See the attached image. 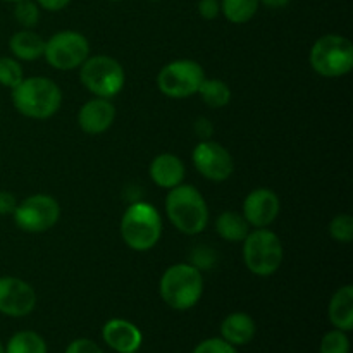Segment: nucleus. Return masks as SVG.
I'll use <instances>...</instances> for the list:
<instances>
[{
    "label": "nucleus",
    "instance_id": "nucleus-25",
    "mask_svg": "<svg viewBox=\"0 0 353 353\" xmlns=\"http://www.w3.org/2000/svg\"><path fill=\"white\" fill-rule=\"evenodd\" d=\"M14 17L21 26L31 30L40 21V7L33 0H17L14 7Z\"/></svg>",
    "mask_w": 353,
    "mask_h": 353
},
{
    "label": "nucleus",
    "instance_id": "nucleus-12",
    "mask_svg": "<svg viewBox=\"0 0 353 353\" xmlns=\"http://www.w3.org/2000/svg\"><path fill=\"white\" fill-rule=\"evenodd\" d=\"M37 307V292L30 283L12 276L0 278V314L9 317L30 316Z\"/></svg>",
    "mask_w": 353,
    "mask_h": 353
},
{
    "label": "nucleus",
    "instance_id": "nucleus-32",
    "mask_svg": "<svg viewBox=\"0 0 353 353\" xmlns=\"http://www.w3.org/2000/svg\"><path fill=\"white\" fill-rule=\"evenodd\" d=\"M212 131H214V126L210 124L209 119H205V117H199L195 123V133L199 134L202 140H209L210 137H212Z\"/></svg>",
    "mask_w": 353,
    "mask_h": 353
},
{
    "label": "nucleus",
    "instance_id": "nucleus-27",
    "mask_svg": "<svg viewBox=\"0 0 353 353\" xmlns=\"http://www.w3.org/2000/svg\"><path fill=\"white\" fill-rule=\"evenodd\" d=\"M321 353H348L350 352V340L347 333L340 330H333L326 333L321 340Z\"/></svg>",
    "mask_w": 353,
    "mask_h": 353
},
{
    "label": "nucleus",
    "instance_id": "nucleus-15",
    "mask_svg": "<svg viewBox=\"0 0 353 353\" xmlns=\"http://www.w3.org/2000/svg\"><path fill=\"white\" fill-rule=\"evenodd\" d=\"M102 338L107 347L117 353H137L141 347V331L126 319H110L102 327Z\"/></svg>",
    "mask_w": 353,
    "mask_h": 353
},
{
    "label": "nucleus",
    "instance_id": "nucleus-6",
    "mask_svg": "<svg viewBox=\"0 0 353 353\" xmlns=\"http://www.w3.org/2000/svg\"><path fill=\"white\" fill-rule=\"evenodd\" d=\"M309 62L324 78H341L353 69V43L343 34H324L310 48Z\"/></svg>",
    "mask_w": 353,
    "mask_h": 353
},
{
    "label": "nucleus",
    "instance_id": "nucleus-21",
    "mask_svg": "<svg viewBox=\"0 0 353 353\" xmlns=\"http://www.w3.org/2000/svg\"><path fill=\"white\" fill-rule=\"evenodd\" d=\"M200 97L210 109H223L231 102V88L223 79H203L199 88Z\"/></svg>",
    "mask_w": 353,
    "mask_h": 353
},
{
    "label": "nucleus",
    "instance_id": "nucleus-11",
    "mask_svg": "<svg viewBox=\"0 0 353 353\" xmlns=\"http://www.w3.org/2000/svg\"><path fill=\"white\" fill-rule=\"evenodd\" d=\"M193 165L205 179L221 183L230 179L234 171L233 155L221 143L212 140H202L192 154Z\"/></svg>",
    "mask_w": 353,
    "mask_h": 353
},
{
    "label": "nucleus",
    "instance_id": "nucleus-7",
    "mask_svg": "<svg viewBox=\"0 0 353 353\" xmlns=\"http://www.w3.org/2000/svg\"><path fill=\"white\" fill-rule=\"evenodd\" d=\"M83 86L100 99H112L123 92L126 74L119 61L109 55H92L79 65Z\"/></svg>",
    "mask_w": 353,
    "mask_h": 353
},
{
    "label": "nucleus",
    "instance_id": "nucleus-17",
    "mask_svg": "<svg viewBox=\"0 0 353 353\" xmlns=\"http://www.w3.org/2000/svg\"><path fill=\"white\" fill-rule=\"evenodd\" d=\"M255 331L257 327H255L254 319L245 312L230 314L221 324V336L233 347L250 343L255 336Z\"/></svg>",
    "mask_w": 353,
    "mask_h": 353
},
{
    "label": "nucleus",
    "instance_id": "nucleus-28",
    "mask_svg": "<svg viewBox=\"0 0 353 353\" xmlns=\"http://www.w3.org/2000/svg\"><path fill=\"white\" fill-rule=\"evenodd\" d=\"M193 353H236L233 345L224 341L223 338H209L195 347Z\"/></svg>",
    "mask_w": 353,
    "mask_h": 353
},
{
    "label": "nucleus",
    "instance_id": "nucleus-33",
    "mask_svg": "<svg viewBox=\"0 0 353 353\" xmlns=\"http://www.w3.org/2000/svg\"><path fill=\"white\" fill-rule=\"evenodd\" d=\"M71 0H37L38 7L45 10H50V12H57V10L65 9L69 6Z\"/></svg>",
    "mask_w": 353,
    "mask_h": 353
},
{
    "label": "nucleus",
    "instance_id": "nucleus-9",
    "mask_svg": "<svg viewBox=\"0 0 353 353\" xmlns=\"http://www.w3.org/2000/svg\"><path fill=\"white\" fill-rule=\"evenodd\" d=\"M43 57L57 71H72L90 57V43L78 31H59L45 41Z\"/></svg>",
    "mask_w": 353,
    "mask_h": 353
},
{
    "label": "nucleus",
    "instance_id": "nucleus-18",
    "mask_svg": "<svg viewBox=\"0 0 353 353\" xmlns=\"http://www.w3.org/2000/svg\"><path fill=\"white\" fill-rule=\"evenodd\" d=\"M330 321L336 330H353V286L345 285L336 290L330 302Z\"/></svg>",
    "mask_w": 353,
    "mask_h": 353
},
{
    "label": "nucleus",
    "instance_id": "nucleus-36",
    "mask_svg": "<svg viewBox=\"0 0 353 353\" xmlns=\"http://www.w3.org/2000/svg\"><path fill=\"white\" fill-rule=\"evenodd\" d=\"M6 2H14V3H16V2H17V0H6Z\"/></svg>",
    "mask_w": 353,
    "mask_h": 353
},
{
    "label": "nucleus",
    "instance_id": "nucleus-22",
    "mask_svg": "<svg viewBox=\"0 0 353 353\" xmlns=\"http://www.w3.org/2000/svg\"><path fill=\"white\" fill-rule=\"evenodd\" d=\"M259 0H221V12L230 23L245 24L257 14Z\"/></svg>",
    "mask_w": 353,
    "mask_h": 353
},
{
    "label": "nucleus",
    "instance_id": "nucleus-23",
    "mask_svg": "<svg viewBox=\"0 0 353 353\" xmlns=\"http://www.w3.org/2000/svg\"><path fill=\"white\" fill-rule=\"evenodd\" d=\"M6 353H47V343L34 331H19L9 340Z\"/></svg>",
    "mask_w": 353,
    "mask_h": 353
},
{
    "label": "nucleus",
    "instance_id": "nucleus-35",
    "mask_svg": "<svg viewBox=\"0 0 353 353\" xmlns=\"http://www.w3.org/2000/svg\"><path fill=\"white\" fill-rule=\"evenodd\" d=\"M0 353H6V347L2 343H0Z\"/></svg>",
    "mask_w": 353,
    "mask_h": 353
},
{
    "label": "nucleus",
    "instance_id": "nucleus-26",
    "mask_svg": "<svg viewBox=\"0 0 353 353\" xmlns=\"http://www.w3.org/2000/svg\"><path fill=\"white\" fill-rule=\"evenodd\" d=\"M330 234L338 243H350L353 240V217L350 214H338L330 223Z\"/></svg>",
    "mask_w": 353,
    "mask_h": 353
},
{
    "label": "nucleus",
    "instance_id": "nucleus-24",
    "mask_svg": "<svg viewBox=\"0 0 353 353\" xmlns=\"http://www.w3.org/2000/svg\"><path fill=\"white\" fill-rule=\"evenodd\" d=\"M24 79V71L19 62L12 57H0V85L6 88H16Z\"/></svg>",
    "mask_w": 353,
    "mask_h": 353
},
{
    "label": "nucleus",
    "instance_id": "nucleus-2",
    "mask_svg": "<svg viewBox=\"0 0 353 353\" xmlns=\"http://www.w3.org/2000/svg\"><path fill=\"white\" fill-rule=\"evenodd\" d=\"M12 103L24 117L43 121L61 109L62 92L57 83L45 76L24 78L12 88Z\"/></svg>",
    "mask_w": 353,
    "mask_h": 353
},
{
    "label": "nucleus",
    "instance_id": "nucleus-10",
    "mask_svg": "<svg viewBox=\"0 0 353 353\" xmlns=\"http://www.w3.org/2000/svg\"><path fill=\"white\" fill-rule=\"evenodd\" d=\"M14 223L24 233H45L57 224L61 217V205L50 195H31L23 202H17L14 210Z\"/></svg>",
    "mask_w": 353,
    "mask_h": 353
},
{
    "label": "nucleus",
    "instance_id": "nucleus-3",
    "mask_svg": "<svg viewBox=\"0 0 353 353\" xmlns=\"http://www.w3.org/2000/svg\"><path fill=\"white\" fill-rule=\"evenodd\" d=\"M162 300L174 310H190L203 295V276L192 264H174L168 268L159 283Z\"/></svg>",
    "mask_w": 353,
    "mask_h": 353
},
{
    "label": "nucleus",
    "instance_id": "nucleus-4",
    "mask_svg": "<svg viewBox=\"0 0 353 353\" xmlns=\"http://www.w3.org/2000/svg\"><path fill=\"white\" fill-rule=\"evenodd\" d=\"M121 236L134 252H148L162 236V219L152 203L134 202L121 219Z\"/></svg>",
    "mask_w": 353,
    "mask_h": 353
},
{
    "label": "nucleus",
    "instance_id": "nucleus-37",
    "mask_svg": "<svg viewBox=\"0 0 353 353\" xmlns=\"http://www.w3.org/2000/svg\"><path fill=\"white\" fill-rule=\"evenodd\" d=\"M148 2H159V0H148Z\"/></svg>",
    "mask_w": 353,
    "mask_h": 353
},
{
    "label": "nucleus",
    "instance_id": "nucleus-19",
    "mask_svg": "<svg viewBox=\"0 0 353 353\" xmlns=\"http://www.w3.org/2000/svg\"><path fill=\"white\" fill-rule=\"evenodd\" d=\"M9 48L12 55L19 61H37L43 57L45 40L31 30H21L12 34L9 40Z\"/></svg>",
    "mask_w": 353,
    "mask_h": 353
},
{
    "label": "nucleus",
    "instance_id": "nucleus-30",
    "mask_svg": "<svg viewBox=\"0 0 353 353\" xmlns=\"http://www.w3.org/2000/svg\"><path fill=\"white\" fill-rule=\"evenodd\" d=\"M199 14L203 19H216L221 14L219 0H199Z\"/></svg>",
    "mask_w": 353,
    "mask_h": 353
},
{
    "label": "nucleus",
    "instance_id": "nucleus-34",
    "mask_svg": "<svg viewBox=\"0 0 353 353\" xmlns=\"http://www.w3.org/2000/svg\"><path fill=\"white\" fill-rule=\"evenodd\" d=\"M261 3H264L265 7H271V9H281L290 3V0H259Z\"/></svg>",
    "mask_w": 353,
    "mask_h": 353
},
{
    "label": "nucleus",
    "instance_id": "nucleus-13",
    "mask_svg": "<svg viewBox=\"0 0 353 353\" xmlns=\"http://www.w3.org/2000/svg\"><path fill=\"white\" fill-rule=\"evenodd\" d=\"M279 199L272 190L257 188L247 195L243 202V217L252 228H268L278 217Z\"/></svg>",
    "mask_w": 353,
    "mask_h": 353
},
{
    "label": "nucleus",
    "instance_id": "nucleus-31",
    "mask_svg": "<svg viewBox=\"0 0 353 353\" xmlns=\"http://www.w3.org/2000/svg\"><path fill=\"white\" fill-rule=\"evenodd\" d=\"M17 207V199L10 192L0 190V216H9L14 214Z\"/></svg>",
    "mask_w": 353,
    "mask_h": 353
},
{
    "label": "nucleus",
    "instance_id": "nucleus-8",
    "mask_svg": "<svg viewBox=\"0 0 353 353\" xmlns=\"http://www.w3.org/2000/svg\"><path fill=\"white\" fill-rule=\"evenodd\" d=\"M205 79L203 68L192 59H178L159 71L157 88L169 99H188L196 95L200 85Z\"/></svg>",
    "mask_w": 353,
    "mask_h": 353
},
{
    "label": "nucleus",
    "instance_id": "nucleus-20",
    "mask_svg": "<svg viewBox=\"0 0 353 353\" xmlns=\"http://www.w3.org/2000/svg\"><path fill=\"white\" fill-rule=\"evenodd\" d=\"M216 231L223 240L226 241H243L247 234L250 233V224L243 217V214L226 210L219 214L216 219Z\"/></svg>",
    "mask_w": 353,
    "mask_h": 353
},
{
    "label": "nucleus",
    "instance_id": "nucleus-14",
    "mask_svg": "<svg viewBox=\"0 0 353 353\" xmlns=\"http://www.w3.org/2000/svg\"><path fill=\"white\" fill-rule=\"evenodd\" d=\"M116 119V107L110 99H95L83 103L78 112V124L86 134H102L109 130Z\"/></svg>",
    "mask_w": 353,
    "mask_h": 353
},
{
    "label": "nucleus",
    "instance_id": "nucleus-5",
    "mask_svg": "<svg viewBox=\"0 0 353 353\" xmlns=\"http://www.w3.org/2000/svg\"><path fill=\"white\" fill-rule=\"evenodd\" d=\"M285 250L279 236L268 228L250 231L243 240V262L252 274L268 278L281 268Z\"/></svg>",
    "mask_w": 353,
    "mask_h": 353
},
{
    "label": "nucleus",
    "instance_id": "nucleus-16",
    "mask_svg": "<svg viewBox=\"0 0 353 353\" xmlns=\"http://www.w3.org/2000/svg\"><path fill=\"white\" fill-rule=\"evenodd\" d=\"M185 164L174 154H161L152 161L150 178L159 188L171 190L185 179Z\"/></svg>",
    "mask_w": 353,
    "mask_h": 353
},
{
    "label": "nucleus",
    "instance_id": "nucleus-29",
    "mask_svg": "<svg viewBox=\"0 0 353 353\" xmlns=\"http://www.w3.org/2000/svg\"><path fill=\"white\" fill-rule=\"evenodd\" d=\"M65 353H103L102 348L95 343V341L88 340V338H79L69 343L65 348Z\"/></svg>",
    "mask_w": 353,
    "mask_h": 353
},
{
    "label": "nucleus",
    "instance_id": "nucleus-38",
    "mask_svg": "<svg viewBox=\"0 0 353 353\" xmlns=\"http://www.w3.org/2000/svg\"><path fill=\"white\" fill-rule=\"evenodd\" d=\"M110 2H121V0H110Z\"/></svg>",
    "mask_w": 353,
    "mask_h": 353
},
{
    "label": "nucleus",
    "instance_id": "nucleus-1",
    "mask_svg": "<svg viewBox=\"0 0 353 353\" xmlns=\"http://www.w3.org/2000/svg\"><path fill=\"white\" fill-rule=\"evenodd\" d=\"M165 214L172 226L183 234L195 236L207 228L209 207L202 193L192 185H178L165 196Z\"/></svg>",
    "mask_w": 353,
    "mask_h": 353
}]
</instances>
